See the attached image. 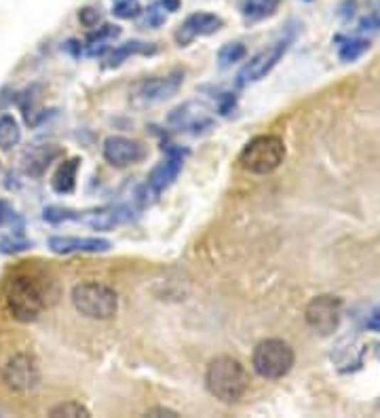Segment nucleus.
<instances>
[{
    "mask_svg": "<svg viewBox=\"0 0 380 418\" xmlns=\"http://www.w3.org/2000/svg\"><path fill=\"white\" fill-rule=\"evenodd\" d=\"M205 389L211 397H216L222 404H237L250 389L248 370L239 359L218 355L205 367Z\"/></svg>",
    "mask_w": 380,
    "mask_h": 418,
    "instance_id": "nucleus-1",
    "label": "nucleus"
},
{
    "mask_svg": "<svg viewBox=\"0 0 380 418\" xmlns=\"http://www.w3.org/2000/svg\"><path fill=\"white\" fill-rule=\"evenodd\" d=\"M4 304L15 321L19 323L36 321L47 308V292L43 281L30 273L13 275L4 286Z\"/></svg>",
    "mask_w": 380,
    "mask_h": 418,
    "instance_id": "nucleus-2",
    "label": "nucleus"
},
{
    "mask_svg": "<svg viewBox=\"0 0 380 418\" xmlns=\"http://www.w3.org/2000/svg\"><path fill=\"white\" fill-rule=\"evenodd\" d=\"M70 300L78 315L93 321H108L119 310V294L100 281H85L74 286Z\"/></svg>",
    "mask_w": 380,
    "mask_h": 418,
    "instance_id": "nucleus-3",
    "label": "nucleus"
},
{
    "mask_svg": "<svg viewBox=\"0 0 380 418\" xmlns=\"http://www.w3.org/2000/svg\"><path fill=\"white\" fill-rule=\"evenodd\" d=\"M285 142L279 135H255L239 152V165L253 176H268L285 161Z\"/></svg>",
    "mask_w": 380,
    "mask_h": 418,
    "instance_id": "nucleus-4",
    "label": "nucleus"
},
{
    "mask_svg": "<svg viewBox=\"0 0 380 418\" xmlns=\"http://www.w3.org/2000/svg\"><path fill=\"white\" fill-rule=\"evenodd\" d=\"M294 349L281 338H264L252 351L253 372L266 380H279L294 367Z\"/></svg>",
    "mask_w": 380,
    "mask_h": 418,
    "instance_id": "nucleus-5",
    "label": "nucleus"
},
{
    "mask_svg": "<svg viewBox=\"0 0 380 418\" xmlns=\"http://www.w3.org/2000/svg\"><path fill=\"white\" fill-rule=\"evenodd\" d=\"M0 380L2 385L19 397L34 395L43 382L41 365L36 357L28 351H19L6 359V363L0 370Z\"/></svg>",
    "mask_w": 380,
    "mask_h": 418,
    "instance_id": "nucleus-6",
    "label": "nucleus"
},
{
    "mask_svg": "<svg viewBox=\"0 0 380 418\" xmlns=\"http://www.w3.org/2000/svg\"><path fill=\"white\" fill-rule=\"evenodd\" d=\"M182 85H184V70H171L165 76H152V78L137 80L129 91L131 104L135 108L161 104L165 100H171L180 91Z\"/></svg>",
    "mask_w": 380,
    "mask_h": 418,
    "instance_id": "nucleus-7",
    "label": "nucleus"
},
{
    "mask_svg": "<svg viewBox=\"0 0 380 418\" xmlns=\"http://www.w3.org/2000/svg\"><path fill=\"white\" fill-rule=\"evenodd\" d=\"M292 41H294V34L292 32H287L285 36H281L277 43H273L270 47H266V49H262L260 53H255L252 60L246 61V66L241 68V72H239V85H250V83H258V80H262L266 74H270V70L281 61V58L285 56V51L290 49V45H292Z\"/></svg>",
    "mask_w": 380,
    "mask_h": 418,
    "instance_id": "nucleus-8",
    "label": "nucleus"
},
{
    "mask_svg": "<svg viewBox=\"0 0 380 418\" xmlns=\"http://www.w3.org/2000/svg\"><path fill=\"white\" fill-rule=\"evenodd\" d=\"M340 315H342V300L338 296H329V294L313 298L307 304V310H305L309 328L315 330L321 336H329L338 330Z\"/></svg>",
    "mask_w": 380,
    "mask_h": 418,
    "instance_id": "nucleus-9",
    "label": "nucleus"
},
{
    "mask_svg": "<svg viewBox=\"0 0 380 418\" xmlns=\"http://www.w3.org/2000/svg\"><path fill=\"white\" fill-rule=\"evenodd\" d=\"M102 155L108 165L123 169V167L139 163L146 157V146L137 140L125 137V135H110L104 140Z\"/></svg>",
    "mask_w": 380,
    "mask_h": 418,
    "instance_id": "nucleus-10",
    "label": "nucleus"
},
{
    "mask_svg": "<svg viewBox=\"0 0 380 418\" xmlns=\"http://www.w3.org/2000/svg\"><path fill=\"white\" fill-rule=\"evenodd\" d=\"M222 28H224V21H222L220 15L207 13V11H196V13L189 15V17L180 23V28L176 30L174 38H176V43H178L180 47H189L190 43H194L196 38H201V36H211V34L220 32Z\"/></svg>",
    "mask_w": 380,
    "mask_h": 418,
    "instance_id": "nucleus-11",
    "label": "nucleus"
},
{
    "mask_svg": "<svg viewBox=\"0 0 380 418\" xmlns=\"http://www.w3.org/2000/svg\"><path fill=\"white\" fill-rule=\"evenodd\" d=\"M184 157H186V150L182 148H176V146H167L165 150V159L150 172L148 176V188H152L157 194L163 192L165 188H169L178 176L182 172V165H184Z\"/></svg>",
    "mask_w": 380,
    "mask_h": 418,
    "instance_id": "nucleus-12",
    "label": "nucleus"
},
{
    "mask_svg": "<svg viewBox=\"0 0 380 418\" xmlns=\"http://www.w3.org/2000/svg\"><path fill=\"white\" fill-rule=\"evenodd\" d=\"M49 249L60 256H70V254H106L112 249V243L108 239L100 237H51L49 239Z\"/></svg>",
    "mask_w": 380,
    "mask_h": 418,
    "instance_id": "nucleus-13",
    "label": "nucleus"
},
{
    "mask_svg": "<svg viewBox=\"0 0 380 418\" xmlns=\"http://www.w3.org/2000/svg\"><path fill=\"white\" fill-rule=\"evenodd\" d=\"M167 120L176 129H192V131H201L203 127L211 125V119L207 117V108L196 102H186L178 106L176 110H171Z\"/></svg>",
    "mask_w": 380,
    "mask_h": 418,
    "instance_id": "nucleus-14",
    "label": "nucleus"
},
{
    "mask_svg": "<svg viewBox=\"0 0 380 418\" xmlns=\"http://www.w3.org/2000/svg\"><path fill=\"white\" fill-rule=\"evenodd\" d=\"M157 47L152 43H142V41H129L125 45L119 47H110L108 53L104 56L106 68H119L121 63H125L133 56H154Z\"/></svg>",
    "mask_w": 380,
    "mask_h": 418,
    "instance_id": "nucleus-15",
    "label": "nucleus"
},
{
    "mask_svg": "<svg viewBox=\"0 0 380 418\" xmlns=\"http://www.w3.org/2000/svg\"><path fill=\"white\" fill-rule=\"evenodd\" d=\"M121 36V28L119 26H102L97 30H93L87 41H85V53L87 56H106L108 49L112 47V43Z\"/></svg>",
    "mask_w": 380,
    "mask_h": 418,
    "instance_id": "nucleus-16",
    "label": "nucleus"
},
{
    "mask_svg": "<svg viewBox=\"0 0 380 418\" xmlns=\"http://www.w3.org/2000/svg\"><path fill=\"white\" fill-rule=\"evenodd\" d=\"M78 169H80V159H68L58 167L56 176L51 179V186L58 194H70L76 188V178H78Z\"/></svg>",
    "mask_w": 380,
    "mask_h": 418,
    "instance_id": "nucleus-17",
    "label": "nucleus"
},
{
    "mask_svg": "<svg viewBox=\"0 0 380 418\" xmlns=\"http://www.w3.org/2000/svg\"><path fill=\"white\" fill-rule=\"evenodd\" d=\"M62 155V150L53 144H45V146H38L34 148L28 159H26V172L30 176H43V172L49 167V163H53L58 157Z\"/></svg>",
    "mask_w": 380,
    "mask_h": 418,
    "instance_id": "nucleus-18",
    "label": "nucleus"
},
{
    "mask_svg": "<svg viewBox=\"0 0 380 418\" xmlns=\"http://www.w3.org/2000/svg\"><path fill=\"white\" fill-rule=\"evenodd\" d=\"M180 9V0H154L144 13V26L161 28L167 21L169 13H176Z\"/></svg>",
    "mask_w": 380,
    "mask_h": 418,
    "instance_id": "nucleus-19",
    "label": "nucleus"
},
{
    "mask_svg": "<svg viewBox=\"0 0 380 418\" xmlns=\"http://www.w3.org/2000/svg\"><path fill=\"white\" fill-rule=\"evenodd\" d=\"M129 218V209H102V211H93L89 214L87 222L91 229L95 231H112L115 226H119L121 222H125Z\"/></svg>",
    "mask_w": 380,
    "mask_h": 418,
    "instance_id": "nucleus-20",
    "label": "nucleus"
},
{
    "mask_svg": "<svg viewBox=\"0 0 380 418\" xmlns=\"http://www.w3.org/2000/svg\"><path fill=\"white\" fill-rule=\"evenodd\" d=\"M336 51L338 58L342 61H355L359 60L368 49H370V41L368 38H359V36H347V38H336Z\"/></svg>",
    "mask_w": 380,
    "mask_h": 418,
    "instance_id": "nucleus-21",
    "label": "nucleus"
},
{
    "mask_svg": "<svg viewBox=\"0 0 380 418\" xmlns=\"http://www.w3.org/2000/svg\"><path fill=\"white\" fill-rule=\"evenodd\" d=\"M281 0H243L241 2V15L246 21H260L270 17L279 9Z\"/></svg>",
    "mask_w": 380,
    "mask_h": 418,
    "instance_id": "nucleus-22",
    "label": "nucleus"
},
{
    "mask_svg": "<svg viewBox=\"0 0 380 418\" xmlns=\"http://www.w3.org/2000/svg\"><path fill=\"white\" fill-rule=\"evenodd\" d=\"M21 142V129L15 117L2 115L0 117V150H11Z\"/></svg>",
    "mask_w": 380,
    "mask_h": 418,
    "instance_id": "nucleus-23",
    "label": "nucleus"
},
{
    "mask_svg": "<svg viewBox=\"0 0 380 418\" xmlns=\"http://www.w3.org/2000/svg\"><path fill=\"white\" fill-rule=\"evenodd\" d=\"M246 56H248V49L243 43H226L218 51V63H220V68H231V66L246 60Z\"/></svg>",
    "mask_w": 380,
    "mask_h": 418,
    "instance_id": "nucleus-24",
    "label": "nucleus"
},
{
    "mask_svg": "<svg viewBox=\"0 0 380 418\" xmlns=\"http://www.w3.org/2000/svg\"><path fill=\"white\" fill-rule=\"evenodd\" d=\"M142 11L139 0H112V13L119 19H137Z\"/></svg>",
    "mask_w": 380,
    "mask_h": 418,
    "instance_id": "nucleus-25",
    "label": "nucleus"
},
{
    "mask_svg": "<svg viewBox=\"0 0 380 418\" xmlns=\"http://www.w3.org/2000/svg\"><path fill=\"white\" fill-rule=\"evenodd\" d=\"M43 218L51 224H60V222H70V220H80L83 214L78 211H72V209H63V207H56V205H49L43 209Z\"/></svg>",
    "mask_w": 380,
    "mask_h": 418,
    "instance_id": "nucleus-26",
    "label": "nucleus"
},
{
    "mask_svg": "<svg viewBox=\"0 0 380 418\" xmlns=\"http://www.w3.org/2000/svg\"><path fill=\"white\" fill-rule=\"evenodd\" d=\"M49 414L51 417H91V412L83 404H78V402H63V404H58V406H53L49 410Z\"/></svg>",
    "mask_w": 380,
    "mask_h": 418,
    "instance_id": "nucleus-27",
    "label": "nucleus"
},
{
    "mask_svg": "<svg viewBox=\"0 0 380 418\" xmlns=\"http://www.w3.org/2000/svg\"><path fill=\"white\" fill-rule=\"evenodd\" d=\"M28 247H32V243L26 239H21V237H9V239L0 241V251H4V254H17V251H23V249H28Z\"/></svg>",
    "mask_w": 380,
    "mask_h": 418,
    "instance_id": "nucleus-28",
    "label": "nucleus"
},
{
    "mask_svg": "<svg viewBox=\"0 0 380 418\" xmlns=\"http://www.w3.org/2000/svg\"><path fill=\"white\" fill-rule=\"evenodd\" d=\"M78 19H80V23L87 26V28H97V23H100L102 17H100V11H97V9L85 6V9L78 11Z\"/></svg>",
    "mask_w": 380,
    "mask_h": 418,
    "instance_id": "nucleus-29",
    "label": "nucleus"
},
{
    "mask_svg": "<svg viewBox=\"0 0 380 418\" xmlns=\"http://www.w3.org/2000/svg\"><path fill=\"white\" fill-rule=\"evenodd\" d=\"M366 325H368V330H372V332H380V304L368 315Z\"/></svg>",
    "mask_w": 380,
    "mask_h": 418,
    "instance_id": "nucleus-30",
    "label": "nucleus"
},
{
    "mask_svg": "<svg viewBox=\"0 0 380 418\" xmlns=\"http://www.w3.org/2000/svg\"><path fill=\"white\" fill-rule=\"evenodd\" d=\"M146 417H180L176 410H169V408H150L148 412H146Z\"/></svg>",
    "mask_w": 380,
    "mask_h": 418,
    "instance_id": "nucleus-31",
    "label": "nucleus"
},
{
    "mask_svg": "<svg viewBox=\"0 0 380 418\" xmlns=\"http://www.w3.org/2000/svg\"><path fill=\"white\" fill-rule=\"evenodd\" d=\"M11 216H13V214H11V207H9L4 201H0V226H4V224L11 220Z\"/></svg>",
    "mask_w": 380,
    "mask_h": 418,
    "instance_id": "nucleus-32",
    "label": "nucleus"
}]
</instances>
